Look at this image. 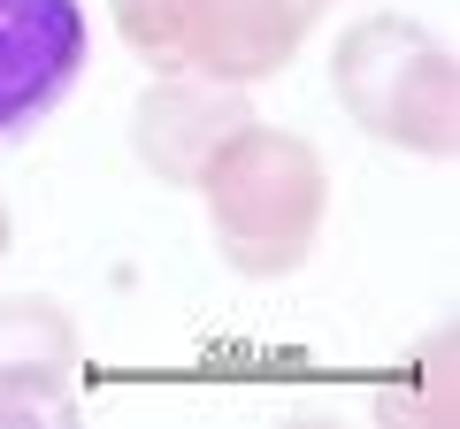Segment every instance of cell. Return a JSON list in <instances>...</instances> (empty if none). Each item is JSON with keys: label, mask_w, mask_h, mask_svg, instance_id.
<instances>
[{"label": "cell", "mask_w": 460, "mask_h": 429, "mask_svg": "<svg viewBox=\"0 0 460 429\" xmlns=\"http://www.w3.org/2000/svg\"><path fill=\"white\" fill-rule=\"evenodd\" d=\"M323 0H208L192 31V77L261 84L307 47Z\"/></svg>", "instance_id": "6"}, {"label": "cell", "mask_w": 460, "mask_h": 429, "mask_svg": "<svg viewBox=\"0 0 460 429\" xmlns=\"http://www.w3.org/2000/svg\"><path fill=\"white\" fill-rule=\"evenodd\" d=\"M93 23L84 0H0V146L31 138L77 92Z\"/></svg>", "instance_id": "3"}, {"label": "cell", "mask_w": 460, "mask_h": 429, "mask_svg": "<svg viewBox=\"0 0 460 429\" xmlns=\"http://www.w3.org/2000/svg\"><path fill=\"white\" fill-rule=\"evenodd\" d=\"M192 192L208 199L223 261L238 268V276L269 284V276H292L314 253L323 214H330V169H323V153H314V138L246 123L238 138L215 146V162L199 169Z\"/></svg>", "instance_id": "1"}, {"label": "cell", "mask_w": 460, "mask_h": 429, "mask_svg": "<svg viewBox=\"0 0 460 429\" xmlns=\"http://www.w3.org/2000/svg\"><path fill=\"white\" fill-rule=\"evenodd\" d=\"M330 92L368 138L399 153L445 162L460 138V92H453V54L438 31L414 16H361L330 47Z\"/></svg>", "instance_id": "2"}, {"label": "cell", "mask_w": 460, "mask_h": 429, "mask_svg": "<svg viewBox=\"0 0 460 429\" xmlns=\"http://www.w3.org/2000/svg\"><path fill=\"white\" fill-rule=\"evenodd\" d=\"M115 8V31L154 77H177L192 69V31H199V8L208 0H108Z\"/></svg>", "instance_id": "7"}, {"label": "cell", "mask_w": 460, "mask_h": 429, "mask_svg": "<svg viewBox=\"0 0 460 429\" xmlns=\"http://www.w3.org/2000/svg\"><path fill=\"white\" fill-rule=\"evenodd\" d=\"M8 246H16V223H8V199H0V261H8Z\"/></svg>", "instance_id": "8"}, {"label": "cell", "mask_w": 460, "mask_h": 429, "mask_svg": "<svg viewBox=\"0 0 460 429\" xmlns=\"http://www.w3.org/2000/svg\"><path fill=\"white\" fill-rule=\"evenodd\" d=\"M246 123H253L246 84H215V77L177 69V77H154L146 92H138V108H131V146H138V162H146V177H162V184H199V169L215 162V146L238 138Z\"/></svg>", "instance_id": "4"}, {"label": "cell", "mask_w": 460, "mask_h": 429, "mask_svg": "<svg viewBox=\"0 0 460 429\" xmlns=\"http://www.w3.org/2000/svg\"><path fill=\"white\" fill-rule=\"evenodd\" d=\"M77 322L62 299L47 292H16L0 299V422H39V414H69L77 391Z\"/></svg>", "instance_id": "5"}]
</instances>
